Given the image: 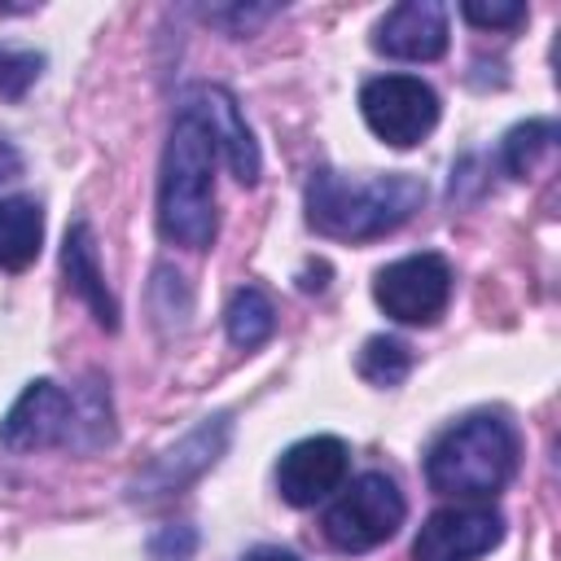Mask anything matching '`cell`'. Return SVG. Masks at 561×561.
<instances>
[{
  "instance_id": "8992f818",
  "label": "cell",
  "mask_w": 561,
  "mask_h": 561,
  "mask_svg": "<svg viewBox=\"0 0 561 561\" xmlns=\"http://www.w3.org/2000/svg\"><path fill=\"white\" fill-rule=\"evenodd\" d=\"M359 114H364V123L373 127L377 140H386L394 149H412L434 131L438 96L416 75H381V79L364 83Z\"/></svg>"
},
{
  "instance_id": "5bb4252c",
  "label": "cell",
  "mask_w": 561,
  "mask_h": 561,
  "mask_svg": "<svg viewBox=\"0 0 561 561\" xmlns=\"http://www.w3.org/2000/svg\"><path fill=\"white\" fill-rule=\"evenodd\" d=\"M39 241H44V215L35 197H0V272L31 267Z\"/></svg>"
},
{
  "instance_id": "7c38bea8",
  "label": "cell",
  "mask_w": 561,
  "mask_h": 561,
  "mask_svg": "<svg viewBox=\"0 0 561 561\" xmlns=\"http://www.w3.org/2000/svg\"><path fill=\"white\" fill-rule=\"evenodd\" d=\"M61 267H66L70 289L92 307L96 324L118 329V302H114V294L105 289V276H101V263H96V245H92V228H88L83 219H75V224H70V232H66Z\"/></svg>"
},
{
  "instance_id": "ba28073f",
  "label": "cell",
  "mask_w": 561,
  "mask_h": 561,
  "mask_svg": "<svg viewBox=\"0 0 561 561\" xmlns=\"http://www.w3.org/2000/svg\"><path fill=\"white\" fill-rule=\"evenodd\" d=\"M504 539V517L491 504H447L425 517L412 539V561H478Z\"/></svg>"
},
{
  "instance_id": "3957f363",
  "label": "cell",
  "mask_w": 561,
  "mask_h": 561,
  "mask_svg": "<svg viewBox=\"0 0 561 561\" xmlns=\"http://www.w3.org/2000/svg\"><path fill=\"white\" fill-rule=\"evenodd\" d=\"M517 469V430L495 412H473L447 425L430 456L425 478L438 495L456 500H491Z\"/></svg>"
},
{
  "instance_id": "e0dca14e",
  "label": "cell",
  "mask_w": 561,
  "mask_h": 561,
  "mask_svg": "<svg viewBox=\"0 0 561 561\" xmlns=\"http://www.w3.org/2000/svg\"><path fill=\"white\" fill-rule=\"evenodd\" d=\"M412 368V351L399 337H368L359 351V373L373 386H399Z\"/></svg>"
},
{
  "instance_id": "277c9868",
  "label": "cell",
  "mask_w": 561,
  "mask_h": 561,
  "mask_svg": "<svg viewBox=\"0 0 561 561\" xmlns=\"http://www.w3.org/2000/svg\"><path fill=\"white\" fill-rule=\"evenodd\" d=\"M79 425H96V434L110 438V421H105L101 394L92 399L88 412H79V403L57 381H31L18 394V403L9 408V416L0 421V443L9 451H39V447L75 443Z\"/></svg>"
},
{
  "instance_id": "5b68a950",
  "label": "cell",
  "mask_w": 561,
  "mask_h": 561,
  "mask_svg": "<svg viewBox=\"0 0 561 561\" xmlns=\"http://www.w3.org/2000/svg\"><path fill=\"white\" fill-rule=\"evenodd\" d=\"M403 491L390 473H359L324 513V539L337 552H368L403 526Z\"/></svg>"
},
{
  "instance_id": "6da1fadb",
  "label": "cell",
  "mask_w": 561,
  "mask_h": 561,
  "mask_svg": "<svg viewBox=\"0 0 561 561\" xmlns=\"http://www.w3.org/2000/svg\"><path fill=\"white\" fill-rule=\"evenodd\" d=\"M215 153L206 123L180 105L158 171V232L171 245L206 250L215 237Z\"/></svg>"
},
{
  "instance_id": "4fadbf2b",
  "label": "cell",
  "mask_w": 561,
  "mask_h": 561,
  "mask_svg": "<svg viewBox=\"0 0 561 561\" xmlns=\"http://www.w3.org/2000/svg\"><path fill=\"white\" fill-rule=\"evenodd\" d=\"M224 438H228V416L206 421L202 430H193L180 447H171V451L149 469V482H153L158 491H175L184 478H193V473H202L206 465H215V456L224 451Z\"/></svg>"
},
{
  "instance_id": "52a82bcc",
  "label": "cell",
  "mask_w": 561,
  "mask_h": 561,
  "mask_svg": "<svg viewBox=\"0 0 561 561\" xmlns=\"http://www.w3.org/2000/svg\"><path fill=\"white\" fill-rule=\"evenodd\" d=\"M373 298L399 324H434L447 311V298H451V267L434 250L394 259L377 272Z\"/></svg>"
},
{
  "instance_id": "9c48e42d",
  "label": "cell",
  "mask_w": 561,
  "mask_h": 561,
  "mask_svg": "<svg viewBox=\"0 0 561 561\" xmlns=\"http://www.w3.org/2000/svg\"><path fill=\"white\" fill-rule=\"evenodd\" d=\"M346 469H351L346 443L333 438V434H316V438L294 443L276 460V491H280L285 504L307 508V504L324 500L329 491H337L346 482Z\"/></svg>"
},
{
  "instance_id": "44dd1931",
  "label": "cell",
  "mask_w": 561,
  "mask_h": 561,
  "mask_svg": "<svg viewBox=\"0 0 561 561\" xmlns=\"http://www.w3.org/2000/svg\"><path fill=\"white\" fill-rule=\"evenodd\" d=\"M241 561H302V557L289 552V548H254V552H245Z\"/></svg>"
},
{
  "instance_id": "ac0fdd59",
  "label": "cell",
  "mask_w": 561,
  "mask_h": 561,
  "mask_svg": "<svg viewBox=\"0 0 561 561\" xmlns=\"http://www.w3.org/2000/svg\"><path fill=\"white\" fill-rule=\"evenodd\" d=\"M44 70V57L35 48H18V44H0V96L18 101Z\"/></svg>"
},
{
  "instance_id": "8fae6325",
  "label": "cell",
  "mask_w": 561,
  "mask_h": 561,
  "mask_svg": "<svg viewBox=\"0 0 561 561\" xmlns=\"http://www.w3.org/2000/svg\"><path fill=\"white\" fill-rule=\"evenodd\" d=\"M373 48L399 61H434L447 53V9L438 0H403L394 4L377 31Z\"/></svg>"
},
{
  "instance_id": "2e32d148",
  "label": "cell",
  "mask_w": 561,
  "mask_h": 561,
  "mask_svg": "<svg viewBox=\"0 0 561 561\" xmlns=\"http://www.w3.org/2000/svg\"><path fill=\"white\" fill-rule=\"evenodd\" d=\"M552 140H557V123H548V118L517 123V127L504 136V167H508V175L526 180V175L535 171L539 153H548V149H552Z\"/></svg>"
},
{
  "instance_id": "ffe728a7",
  "label": "cell",
  "mask_w": 561,
  "mask_h": 561,
  "mask_svg": "<svg viewBox=\"0 0 561 561\" xmlns=\"http://www.w3.org/2000/svg\"><path fill=\"white\" fill-rule=\"evenodd\" d=\"M22 175V153L0 136V184H9V180H18Z\"/></svg>"
},
{
  "instance_id": "7a4b0ae2",
  "label": "cell",
  "mask_w": 561,
  "mask_h": 561,
  "mask_svg": "<svg viewBox=\"0 0 561 561\" xmlns=\"http://www.w3.org/2000/svg\"><path fill=\"white\" fill-rule=\"evenodd\" d=\"M425 202V184L408 171L377 180H346L342 171H311L307 180V219L316 232L337 241H368L399 228Z\"/></svg>"
},
{
  "instance_id": "d6986e66",
  "label": "cell",
  "mask_w": 561,
  "mask_h": 561,
  "mask_svg": "<svg viewBox=\"0 0 561 561\" xmlns=\"http://www.w3.org/2000/svg\"><path fill=\"white\" fill-rule=\"evenodd\" d=\"M460 13L473 26H517V22H526V4H478V0H469V4H460Z\"/></svg>"
},
{
  "instance_id": "30bf717a",
  "label": "cell",
  "mask_w": 561,
  "mask_h": 561,
  "mask_svg": "<svg viewBox=\"0 0 561 561\" xmlns=\"http://www.w3.org/2000/svg\"><path fill=\"white\" fill-rule=\"evenodd\" d=\"M184 110H193V114L206 123V131H210L215 149L224 153L228 171H232L241 184H254V180H259V145H254V136H250V127H245V118H241L232 92L219 88V83H197V88L184 96Z\"/></svg>"
},
{
  "instance_id": "9a60e30c",
  "label": "cell",
  "mask_w": 561,
  "mask_h": 561,
  "mask_svg": "<svg viewBox=\"0 0 561 561\" xmlns=\"http://www.w3.org/2000/svg\"><path fill=\"white\" fill-rule=\"evenodd\" d=\"M224 324H228V337L245 351L263 346L276 329V307L272 298L259 289V285H241L232 298H228V311H224Z\"/></svg>"
}]
</instances>
